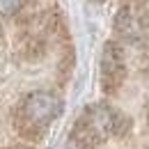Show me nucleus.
I'll use <instances>...</instances> for the list:
<instances>
[{
	"mask_svg": "<svg viewBox=\"0 0 149 149\" xmlns=\"http://www.w3.org/2000/svg\"><path fill=\"white\" fill-rule=\"evenodd\" d=\"M131 119L122 112L112 110L106 103H94L78 117L71 131V147L74 149H96L106 138L122 135L129 131Z\"/></svg>",
	"mask_w": 149,
	"mask_h": 149,
	"instance_id": "obj_1",
	"label": "nucleus"
},
{
	"mask_svg": "<svg viewBox=\"0 0 149 149\" xmlns=\"http://www.w3.org/2000/svg\"><path fill=\"white\" fill-rule=\"evenodd\" d=\"M62 112V101L60 96L46 90H37L30 92L19 108L16 115V126L23 135L37 140L44 131L48 129Z\"/></svg>",
	"mask_w": 149,
	"mask_h": 149,
	"instance_id": "obj_2",
	"label": "nucleus"
},
{
	"mask_svg": "<svg viewBox=\"0 0 149 149\" xmlns=\"http://www.w3.org/2000/svg\"><path fill=\"white\" fill-rule=\"evenodd\" d=\"M126 78V57L119 44L108 41L101 51V87L106 94H115Z\"/></svg>",
	"mask_w": 149,
	"mask_h": 149,
	"instance_id": "obj_3",
	"label": "nucleus"
},
{
	"mask_svg": "<svg viewBox=\"0 0 149 149\" xmlns=\"http://www.w3.org/2000/svg\"><path fill=\"white\" fill-rule=\"evenodd\" d=\"M145 28V19H142V9L138 5H122V9L115 16V30L122 35L124 39H135L142 35Z\"/></svg>",
	"mask_w": 149,
	"mask_h": 149,
	"instance_id": "obj_4",
	"label": "nucleus"
},
{
	"mask_svg": "<svg viewBox=\"0 0 149 149\" xmlns=\"http://www.w3.org/2000/svg\"><path fill=\"white\" fill-rule=\"evenodd\" d=\"M23 7V0H0V16H12Z\"/></svg>",
	"mask_w": 149,
	"mask_h": 149,
	"instance_id": "obj_5",
	"label": "nucleus"
},
{
	"mask_svg": "<svg viewBox=\"0 0 149 149\" xmlns=\"http://www.w3.org/2000/svg\"><path fill=\"white\" fill-rule=\"evenodd\" d=\"M147 145H149V124H147Z\"/></svg>",
	"mask_w": 149,
	"mask_h": 149,
	"instance_id": "obj_6",
	"label": "nucleus"
},
{
	"mask_svg": "<svg viewBox=\"0 0 149 149\" xmlns=\"http://www.w3.org/2000/svg\"><path fill=\"white\" fill-rule=\"evenodd\" d=\"M12 149H21V147H12Z\"/></svg>",
	"mask_w": 149,
	"mask_h": 149,
	"instance_id": "obj_7",
	"label": "nucleus"
},
{
	"mask_svg": "<svg viewBox=\"0 0 149 149\" xmlns=\"http://www.w3.org/2000/svg\"><path fill=\"white\" fill-rule=\"evenodd\" d=\"M0 37H2V32H0Z\"/></svg>",
	"mask_w": 149,
	"mask_h": 149,
	"instance_id": "obj_8",
	"label": "nucleus"
}]
</instances>
